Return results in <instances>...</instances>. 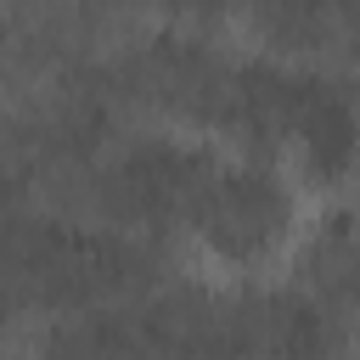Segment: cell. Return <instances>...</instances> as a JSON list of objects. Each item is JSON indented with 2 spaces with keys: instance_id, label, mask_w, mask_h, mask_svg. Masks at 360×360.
<instances>
[{
  "instance_id": "1",
  "label": "cell",
  "mask_w": 360,
  "mask_h": 360,
  "mask_svg": "<svg viewBox=\"0 0 360 360\" xmlns=\"http://www.w3.org/2000/svg\"><path fill=\"white\" fill-rule=\"evenodd\" d=\"M186 219H197V231L225 259H259L287 225V197L264 169H214Z\"/></svg>"
}]
</instances>
